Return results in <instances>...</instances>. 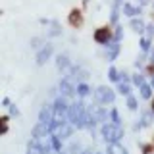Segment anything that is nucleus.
I'll list each match as a JSON object with an SVG mask.
<instances>
[{"mask_svg": "<svg viewBox=\"0 0 154 154\" xmlns=\"http://www.w3.org/2000/svg\"><path fill=\"white\" fill-rule=\"evenodd\" d=\"M67 118H69V122L75 123L77 127H83V125L87 123V110H85V106L81 102L69 106V110H67Z\"/></svg>", "mask_w": 154, "mask_h": 154, "instance_id": "nucleus-1", "label": "nucleus"}, {"mask_svg": "<svg viewBox=\"0 0 154 154\" xmlns=\"http://www.w3.org/2000/svg\"><path fill=\"white\" fill-rule=\"evenodd\" d=\"M122 135H123V131L118 123H106L102 127V137H104V141L110 143V144L118 143L119 139H122Z\"/></svg>", "mask_w": 154, "mask_h": 154, "instance_id": "nucleus-2", "label": "nucleus"}, {"mask_svg": "<svg viewBox=\"0 0 154 154\" xmlns=\"http://www.w3.org/2000/svg\"><path fill=\"white\" fill-rule=\"evenodd\" d=\"M54 135L56 139H67L71 133H73V127H71L69 123H54Z\"/></svg>", "mask_w": 154, "mask_h": 154, "instance_id": "nucleus-3", "label": "nucleus"}, {"mask_svg": "<svg viewBox=\"0 0 154 154\" xmlns=\"http://www.w3.org/2000/svg\"><path fill=\"white\" fill-rule=\"evenodd\" d=\"M96 98H98L100 102L108 104V102H112V100H114V91L108 89V87H100V89L96 91Z\"/></svg>", "mask_w": 154, "mask_h": 154, "instance_id": "nucleus-4", "label": "nucleus"}, {"mask_svg": "<svg viewBox=\"0 0 154 154\" xmlns=\"http://www.w3.org/2000/svg\"><path fill=\"white\" fill-rule=\"evenodd\" d=\"M60 91H62L64 94H73V93H75V87H73V83H71L69 77H66V79L60 81Z\"/></svg>", "mask_w": 154, "mask_h": 154, "instance_id": "nucleus-5", "label": "nucleus"}, {"mask_svg": "<svg viewBox=\"0 0 154 154\" xmlns=\"http://www.w3.org/2000/svg\"><path fill=\"white\" fill-rule=\"evenodd\" d=\"M50 54H52V46H50V45H46L41 52H38V56H37V64H38V66H42V64H45V62L48 60V58H50Z\"/></svg>", "mask_w": 154, "mask_h": 154, "instance_id": "nucleus-6", "label": "nucleus"}, {"mask_svg": "<svg viewBox=\"0 0 154 154\" xmlns=\"http://www.w3.org/2000/svg\"><path fill=\"white\" fill-rule=\"evenodd\" d=\"M94 38H96L98 42H108L110 31H108V29H98V31H96V35H94Z\"/></svg>", "mask_w": 154, "mask_h": 154, "instance_id": "nucleus-7", "label": "nucleus"}, {"mask_svg": "<svg viewBox=\"0 0 154 154\" xmlns=\"http://www.w3.org/2000/svg\"><path fill=\"white\" fill-rule=\"evenodd\" d=\"M108 154H127V150H125L122 144L114 143V144H110V146H108Z\"/></svg>", "mask_w": 154, "mask_h": 154, "instance_id": "nucleus-8", "label": "nucleus"}, {"mask_svg": "<svg viewBox=\"0 0 154 154\" xmlns=\"http://www.w3.org/2000/svg\"><path fill=\"white\" fill-rule=\"evenodd\" d=\"M69 62H67V56H58V67L60 69H67Z\"/></svg>", "mask_w": 154, "mask_h": 154, "instance_id": "nucleus-9", "label": "nucleus"}, {"mask_svg": "<svg viewBox=\"0 0 154 154\" xmlns=\"http://www.w3.org/2000/svg\"><path fill=\"white\" fill-rule=\"evenodd\" d=\"M81 21H83V19H81V14L71 12V23H73V25H81Z\"/></svg>", "mask_w": 154, "mask_h": 154, "instance_id": "nucleus-10", "label": "nucleus"}, {"mask_svg": "<svg viewBox=\"0 0 154 154\" xmlns=\"http://www.w3.org/2000/svg\"><path fill=\"white\" fill-rule=\"evenodd\" d=\"M141 94L144 96V98H148V96H150V89H148L146 85H143V89H141Z\"/></svg>", "mask_w": 154, "mask_h": 154, "instance_id": "nucleus-11", "label": "nucleus"}, {"mask_svg": "<svg viewBox=\"0 0 154 154\" xmlns=\"http://www.w3.org/2000/svg\"><path fill=\"white\" fill-rule=\"evenodd\" d=\"M87 93H89V89L85 85H79V94H87Z\"/></svg>", "mask_w": 154, "mask_h": 154, "instance_id": "nucleus-12", "label": "nucleus"}, {"mask_svg": "<svg viewBox=\"0 0 154 154\" xmlns=\"http://www.w3.org/2000/svg\"><path fill=\"white\" fill-rule=\"evenodd\" d=\"M119 89H122V93H123V94H127V91H129V87H127V85H122V87H119Z\"/></svg>", "mask_w": 154, "mask_h": 154, "instance_id": "nucleus-13", "label": "nucleus"}, {"mask_svg": "<svg viewBox=\"0 0 154 154\" xmlns=\"http://www.w3.org/2000/svg\"><path fill=\"white\" fill-rule=\"evenodd\" d=\"M133 27H135V29H141L143 23H141V21H133Z\"/></svg>", "mask_w": 154, "mask_h": 154, "instance_id": "nucleus-14", "label": "nucleus"}, {"mask_svg": "<svg viewBox=\"0 0 154 154\" xmlns=\"http://www.w3.org/2000/svg\"><path fill=\"white\" fill-rule=\"evenodd\" d=\"M135 104H137V102H135V98H129V108L135 110Z\"/></svg>", "mask_w": 154, "mask_h": 154, "instance_id": "nucleus-15", "label": "nucleus"}, {"mask_svg": "<svg viewBox=\"0 0 154 154\" xmlns=\"http://www.w3.org/2000/svg\"><path fill=\"white\" fill-rule=\"evenodd\" d=\"M141 2H143V4H146V2H148V0H141Z\"/></svg>", "mask_w": 154, "mask_h": 154, "instance_id": "nucleus-16", "label": "nucleus"}, {"mask_svg": "<svg viewBox=\"0 0 154 154\" xmlns=\"http://www.w3.org/2000/svg\"><path fill=\"white\" fill-rule=\"evenodd\" d=\"M83 154H93V152H89V150H87V152H83Z\"/></svg>", "mask_w": 154, "mask_h": 154, "instance_id": "nucleus-17", "label": "nucleus"}, {"mask_svg": "<svg viewBox=\"0 0 154 154\" xmlns=\"http://www.w3.org/2000/svg\"><path fill=\"white\" fill-rule=\"evenodd\" d=\"M152 110H154V102H152Z\"/></svg>", "mask_w": 154, "mask_h": 154, "instance_id": "nucleus-18", "label": "nucleus"}]
</instances>
